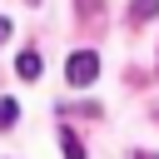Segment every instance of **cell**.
I'll list each match as a JSON object with an SVG mask.
<instances>
[{
	"label": "cell",
	"instance_id": "obj_1",
	"mask_svg": "<svg viewBox=\"0 0 159 159\" xmlns=\"http://www.w3.org/2000/svg\"><path fill=\"white\" fill-rule=\"evenodd\" d=\"M65 80H70L75 89H89V84L99 80V55H94V50H75V55L65 60Z\"/></svg>",
	"mask_w": 159,
	"mask_h": 159
},
{
	"label": "cell",
	"instance_id": "obj_2",
	"mask_svg": "<svg viewBox=\"0 0 159 159\" xmlns=\"http://www.w3.org/2000/svg\"><path fill=\"white\" fill-rule=\"evenodd\" d=\"M40 70H45L40 50H20V55H15V75H20V80H40Z\"/></svg>",
	"mask_w": 159,
	"mask_h": 159
},
{
	"label": "cell",
	"instance_id": "obj_3",
	"mask_svg": "<svg viewBox=\"0 0 159 159\" xmlns=\"http://www.w3.org/2000/svg\"><path fill=\"white\" fill-rule=\"evenodd\" d=\"M154 15H159V0H134L129 5V25H149Z\"/></svg>",
	"mask_w": 159,
	"mask_h": 159
},
{
	"label": "cell",
	"instance_id": "obj_4",
	"mask_svg": "<svg viewBox=\"0 0 159 159\" xmlns=\"http://www.w3.org/2000/svg\"><path fill=\"white\" fill-rule=\"evenodd\" d=\"M60 149H65V159H84V144H80V134H75L70 124L60 129Z\"/></svg>",
	"mask_w": 159,
	"mask_h": 159
},
{
	"label": "cell",
	"instance_id": "obj_5",
	"mask_svg": "<svg viewBox=\"0 0 159 159\" xmlns=\"http://www.w3.org/2000/svg\"><path fill=\"white\" fill-rule=\"evenodd\" d=\"M15 119H20V104L5 94V99H0V129H15Z\"/></svg>",
	"mask_w": 159,
	"mask_h": 159
},
{
	"label": "cell",
	"instance_id": "obj_6",
	"mask_svg": "<svg viewBox=\"0 0 159 159\" xmlns=\"http://www.w3.org/2000/svg\"><path fill=\"white\" fill-rule=\"evenodd\" d=\"M75 15L80 20H99L104 15V0H75Z\"/></svg>",
	"mask_w": 159,
	"mask_h": 159
},
{
	"label": "cell",
	"instance_id": "obj_7",
	"mask_svg": "<svg viewBox=\"0 0 159 159\" xmlns=\"http://www.w3.org/2000/svg\"><path fill=\"white\" fill-rule=\"evenodd\" d=\"M5 35H10V20H5V15H0V45H5Z\"/></svg>",
	"mask_w": 159,
	"mask_h": 159
},
{
	"label": "cell",
	"instance_id": "obj_8",
	"mask_svg": "<svg viewBox=\"0 0 159 159\" xmlns=\"http://www.w3.org/2000/svg\"><path fill=\"white\" fill-rule=\"evenodd\" d=\"M139 159H154V154H139Z\"/></svg>",
	"mask_w": 159,
	"mask_h": 159
}]
</instances>
